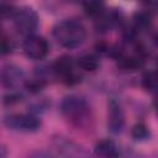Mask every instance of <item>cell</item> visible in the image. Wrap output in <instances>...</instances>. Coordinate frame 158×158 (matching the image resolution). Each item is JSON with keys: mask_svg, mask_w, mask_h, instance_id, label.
Segmentation results:
<instances>
[{"mask_svg": "<svg viewBox=\"0 0 158 158\" xmlns=\"http://www.w3.org/2000/svg\"><path fill=\"white\" fill-rule=\"evenodd\" d=\"M85 36L84 26L75 20H64L53 28V37L65 48H75L80 46L84 42Z\"/></svg>", "mask_w": 158, "mask_h": 158, "instance_id": "6da1fadb", "label": "cell"}, {"mask_svg": "<svg viewBox=\"0 0 158 158\" xmlns=\"http://www.w3.org/2000/svg\"><path fill=\"white\" fill-rule=\"evenodd\" d=\"M14 25L20 33L31 36L38 26V16L32 9L22 7L14 14Z\"/></svg>", "mask_w": 158, "mask_h": 158, "instance_id": "7a4b0ae2", "label": "cell"}, {"mask_svg": "<svg viewBox=\"0 0 158 158\" xmlns=\"http://www.w3.org/2000/svg\"><path fill=\"white\" fill-rule=\"evenodd\" d=\"M48 43L47 41L41 36H27L22 44V51L25 56L30 59L38 60L43 59L48 53Z\"/></svg>", "mask_w": 158, "mask_h": 158, "instance_id": "3957f363", "label": "cell"}, {"mask_svg": "<svg viewBox=\"0 0 158 158\" xmlns=\"http://www.w3.org/2000/svg\"><path fill=\"white\" fill-rule=\"evenodd\" d=\"M86 102L78 96H68L62 101L60 105V111L64 116H67L70 120L83 118L86 114Z\"/></svg>", "mask_w": 158, "mask_h": 158, "instance_id": "277c9868", "label": "cell"}, {"mask_svg": "<svg viewBox=\"0 0 158 158\" xmlns=\"http://www.w3.org/2000/svg\"><path fill=\"white\" fill-rule=\"evenodd\" d=\"M9 127L21 130V131H36L40 127V121L31 115H15L6 120Z\"/></svg>", "mask_w": 158, "mask_h": 158, "instance_id": "5b68a950", "label": "cell"}, {"mask_svg": "<svg viewBox=\"0 0 158 158\" xmlns=\"http://www.w3.org/2000/svg\"><path fill=\"white\" fill-rule=\"evenodd\" d=\"M107 125H109L110 131L114 133H118L123 126V114H122L120 105L115 100H111L109 102Z\"/></svg>", "mask_w": 158, "mask_h": 158, "instance_id": "8992f818", "label": "cell"}, {"mask_svg": "<svg viewBox=\"0 0 158 158\" xmlns=\"http://www.w3.org/2000/svg\"><path fill=\"white\" fill-rule=\"evenodd\" d=\"M72 69H73V59L68 56H63L57 58V60L53 63V70L58 74L68 79L72 77Z\"/></svg>", "mask_w": 158, "mask_h": 158, "instance_id": "52a82bcc", "label": "cell"}, {"mask_svg": "<svg viewBox=\"0 0 158 158\" xmlns=\"http://www.w3.org/2000/svg\"><path fill=\"white\" fill-rule=\"evenodd\" d=\"M95 154L101 156V157H116L118 152L112 141L101 139L95 144Z\"/></svg>", "mask_w": 158, "mask_h": 158, "instance_id": "ba28073f", "label": "cell"}, {"mask_svg": "<svg viewBox=\"0 0 158 158\" xmlns=\"http://www.w3.org/2000/svg\"><path fill=\"white\" fill-rule=\"evenodd\" d=\"M142 85L149 93H158V72H148L143 75Z\"/></svg>", "mask_w": 158, "mask_h": 158, "instance_id": "9c48e42d", "label": "cell"}, {"mask_svg": "<svg viewBox=\"0 0 158 158\" xmlns=\"http://www.w3.org/2000/svg\"><path fill=\"white\" fill-rule=\"evenodd\" d=\"M78 64H79V67H80L81 69L88 70V72H93V70L98 69V67H99V60H98V58H96L95 56H93V54H85V56H83V57L79 58Z\"/></svg>", "mask_w": 158, "mask_h": 158, "instance_id": "30bf717a", "label": "cell"}, {"mask_svg": "<svg viewBox=\"0 0 158 158\" xmlns=\"http://www.w3.org/2000/svg\"><path fill=\"white\" fill-rule=\"evenodd\" d=\"M131 135H132V137L136 141H144V139H147L149 137V131H148V128H147L146 125L137 123V125H135L132 127Z\"/></svg>", "mask_w": 158, "mask_h": 158, "instance_id": "8fae6325", "label": "cell"}, {"mask_svg": "<svg viewBox=\"0 0 158 158\" xmlns=\"http://www.w3.org/2000/svg\"><path fill=\"white\" fill-rule=\"evenodd\" d=\"M133 22H135V25H136V27L138 28H146L147 26H149V23H151V19H149V16L147 15V14H144V12H137V14H135V16H133Z\"/></svg>", "mask_w": 158, "mask_h": 158, "instance_id": "7c38bea8", "label": "cell"}, {"mask_svg": "<svg viewBox=\"0 0 158 158\" xmlns=\"http://www.w3.org/2000/svg\"><path fill=\"white\" fill-rule=\"evenodd\" d=\"M85 11L88 15L94 16V15H99V12L101 11V4L98 0H90L86 2L85 5Z\"/></svg>", "mask_w": 158, "mask_h": 158, "instance_id": "4fadbf2b", "label": "cell"}, {"mask_svg": "<svg viewBox=\"0 0 158 158\" xmlns=\"http://www.w3.org/2000/svg\"><path fill=\"white\" fill-rule=\"evenodd\" d=\"M43 85H44V81L42 79H32V80H30V81L26 83V88L30 91H32V93L40 91L43 88Z\"/></svg>", "mask_w": 158, "mask_h": 158, "instance_id": "5bb4252c", "label": "cell"}, {"mask_svg": "<svg viewBox=\"0 0 158 158\" xmlns=\"http://www.w3.org/2000/svg\"><path fill=\"white\" fill-rule=\"evenodd\" d=\"M1 49H2V54H7L12 51V43L10 42V40L7 38H2V42H1Z\"/></svg>", "mask_w": 158, "mask_h": 158, "instance_id": "9a60e30c", "label": "cell"}, {"mask_svg": "<svg viewBox=\"0 0 158 158\" xmlns=\"http://www.w3.org/2000/svg\"><path fill=\"white\" fill-rule=\"evenodd\" d=\"M154 109H156V112H157V115H158V96H157V99L154 100Z\"/></svg>", "mask_w": 158, "mask_h": 158, "instance_id": "2e32d148", "label": "cell"}]
</instances>
